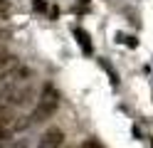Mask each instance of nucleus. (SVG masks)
<instances>
[{
    "label": "nucleus",
    "instance_id": "f257e3e1",
    "mask_svg": "<svg viewBox=\"0 0 153 148\" xmlns=\"http://www.w3.org/2000/svg\"><path fill=\"white\" fill-rule=\"evenodd\" d=\"M57 106H59V91L52 86V84H47L42 89V94L40 99H37V104L32 109V114H30V123H40V121H47L54 111H57Z\"/></svg>",
    "mask_w": 153,
    "mask_h": 148
},
{
    "label": "nucleus",
    "instance_id": "f03ea898",
    "mask_svg": "<svg viewBox=\"0 0 153 148\" xmlns=\"http://www.w3.org/2000/svg\"><path fill=\"white\" fill-rule=\"evenodd\" d=\"M62 143H64V131L57 128V126H52V128H47V131L42 133L37 148H62Z\"/></svg>",
    "mask_w": 153,
    "mask_h": 148
},
{
    "label": "nucleus",
    "instance_id": "7ed1b4c3",
    "mask_svg": "<svg viewBox=\"0 0 153 148\" xmlns=\"http://www.w3.org/2000/svg\"><path fill=\"white\" fill-rule=\"evenodd\" d=\"M15 67H17V57H15V54H10V52H5V49L0 47V79L7 77Z\"/></svg>",
    "mask_w": 153,
    "mask_h": 148
},
{
    "label": "nucleus",
    "instance_id": "20e7f679",
    "mask_svg": "<svg viewBox=\"0 0 153 148\" xmlns=\"http://www.w3.org/2000/svg\"><path fill=\"white\" fill-rule=\"evenodd\" d=\"M13 123H15V111H13L10 106H3V109H0V128H5V131H7Z\"/></svg>",
    "mask_w": 153,
    "mask_h": 148
},
{
    "label": "nucleus",
    "instance_id": "39448f33",
    "mask_svg": "<svg viewBox=\"0 0 153 148\" xmlns=\"http://www.w3.org/2000/svg\"><path fill=\"white\" fill-rule=\"evenodd\" d=\"M74 35H76V39H79L82 49H84V52H87V54H91V42H89V35L84 32V30H79V27L74 30Z\"/></svg>",
    "mask_w": 153,
    "mask_h": 148
},
{
    "label": "nucleus",
    "instance_id": "423d86ee",
    "mask_svg": "<svg viewBox=\"0 0 153 148\" xmlns=\"http://www.w3.org/2000/svg\"><path fill=\"white\" fill-rule=\"evenodd\" d=\"M79 148H104V146H101V143L97 141V138H87V141H84V143H82Z\"/></svg>",
    "mask_w": 153,
    "mask_h": 148
},
{
    "label": "nucleus",
    "instance_id": "0eeeda50",
    "mask_svg": "<svg viewBox=\"0 0 153 148\" xmlns=\"http://www.w3.org/2000/svg\"><path fill=\"white\" fill-rule=\"evenodd\" d=\"M13 148H30V146H27V141H25V138H22V141H17Z\"/></svg>",
    "mask_w": 153,
    "mask_h": 148
},
{
    "label": "nucleus",
    "instance_id": "6e6552de",
    "mask_svg": "<svg viewBox=\"0 0 153 148\" xmlns=\"http://www.w3.org/2000/svg\"><path fill=\"white\" fill-rule=\"evenodd\" d=\"M5 138H10V131H5V128H0V141H5Z\"/></svg>",
    "mask_w": 153,
    "mask_h": 148
},
{
    "label": "nucleus",
    "instance_id": "1a4fd4ad",
    "mask_svg": "<svg viewBox=\"0 0 153 148\" xmlns=\"http://www.w3.org/2000/svg\"><path fill=\"white\" fill-rule=\"evenodd\" d=\"M35 10H45V3H42V0H35Z\"/></svg>",
    "mask_w": 153,
    "mask_h": 148
},
{
    "label": "nucleus",
    "instance_id": "9d476101",
    "mask_svg": "<svg viewBox=\"0 0 153 148\" xmlns=\"http://www.w3.org/2000/svg\"><path fill=\"white\" fill-rule=\"evenodd\" d=\"M82 3H89V0H82Z\"/></svg>",
    "mask_w": 153,
    "mask_h": 148
}]
</instances>
